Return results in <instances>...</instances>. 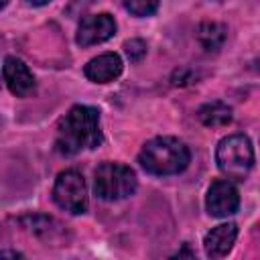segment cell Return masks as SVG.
<instances>
[{
    "instance_id": "9",
    "label": "cell",
    "mask_w": 260,
    "mask_h": 260,
    "mask_svg": "<svg viewBox=\"0 0 260 260\" xmlns=\"http://www.w3.org/2000/svg\"><path fill=\"white\" fill-rule=\"evenodd\" d=\"M122 73V59L116 53H104L85 65V77L95 83L114 81Z\"/></svg>"
},
{
    "instance_id": "3",
    "label": "cell",
    "mask_w": 260,
    "mask_h": 260,
    "mask_svg": "<svg viewBox=\"0 0 260 260\" xmlns=\"http://www.w3.org/2000/svg\"><path fill=\"white\" fill-rule=\"evenodd\" d=\"M215 160L219 171L234 181H244V177L250 173L254 165V148L248 136L244 134H232L223 138L217 144Z\"/></svg>"
},
{
    "instance_id": "11",
    "label": "cell",
    "mask_w": 260,
    "mask_h": 260,
    "mask_svg": "<svg viewBox=\"0 0 260 260\" xmlns=\"http://www.w3.org/2000/svg\"><path fill=\"white\" fill-rule=\"evenodd\" d=\"M225 37H228V28L221 22H213V20L209 22L207 20V22H201L197 28V41L207 53L219 51Z\"/></svg>"
},
{
    "instance_id": "8",
    "label": "cell",
    "mask_w": 260,
    "mask_h": 260,
    "mask_svg": "<svg viewBox=\"0 0 260 260\" xmlns=\"http://www.w3.org/2000/svg\"><path fill=\"white\" fill-rule=\"evenodd\" d=\"M2 73H4V81L8 85V89L18 95V98H26L35 91V77L32 73L28 71V67L16 59V57H6L4 59V67H2Z\"/></svg>"
},
{
    "instance_id": "2",
    "label": "cell",
    "mask_w": 260,
    "mask_h": 260,
    "mask_svg": "<svg viewBox=\"0 0 260 260\" xmlns=\"http://www.w3.org/2000/svg\"><path fill=\"white\" fill-rule=\"evenodd\" d=\"M189 158H191L189 148L173 136H158L148 140L138 154L140 167L146 173L158 175V177L177 175L185 171L189 165Z\"/></svg>"
},
{
    "instance_id": "7",
    "label": "cell",
    "mask_w": 260,
    "mask_h": 260,
    "mask_svg": "<svg viewBox=\"0 0 260 260\" xmlns=\"http://www.w3.org/2000/svg\"><path fill=\"white\" fill-rule=\"evenodd\" d=\"M205 207L215 217L232 215L240 207V195L230 181H215V183H211V187L207 191Z\"/></svg>"
},
{
    "instance_id": "14",
    "label": "cell",
    "mask_w": 260,
    "mask_h": 260,
    "mask_svg": "<svg viewBox=\"0 0 260 260\" xmlns=\"http://www.w3.org/2000/svg\"><path fill=\"white\" fill-rule=\"evenodd\" d=\"M124 51H126L128 59L136 63V61H140L146 55V43L140 41V39H130V41L124 43Z\"/></svg>"
},
{
    "instance_id": "4",
    "label": "cell",
    "mask_w": 260,
    "mask_h": 260,
    "mask_svg": "<svg viewBox=\"0 0 260 260\" xmlns=\"http://www.w3.org/2000/svg\"><path fill=\"white\" fill-rule=\"evenodd\" d=\"M95 195L104 201H120L136 191V175L130 167L120 162H104L93 179Z\"/></svg>"
},
{
    "instance_id": "12",
    "label": "cell",
    "mask_w": 260,
    "mask_h": 260,
    "mask_svg": "<svg viewBox=\"0 0 260 260\" xmlns=\"http://www.w3.org/2000/svg\"><path fill=\"white\" fill-rule=\"evenodd\" d=\"M197 116L207 128H221L232 122V110H230V106H225L221 102H211V104L201 106Z\"/></svg>"
},
{
    "instance_id": "15",
    "label": "cell",
    "mask_w": 260,
    "mask_h": 260,
    "mask_svg": "<svg viewBox=\"0 0 260 260\" xmlns=\"http://www.w3.org/2000/svg\"><path fill=\"white\" fill-rule=\"evenodd\" d=\"M39 221H43V217H39ZM53 223V219H49V217H45V228H39L37 225V221H35V217L30 219V230L35 232V234H43V232H49V225Z\"/></svg>"
},
{
    "instance_id": "13",
    "label": "cell",
    "mask_w": 260,
    "mask_h": 260,
    "mask_svg": "<svg viewBox=\"0 0 260 260\" xmlns=\"http://www.w3.org/2000/svg\"><path fill=\"white\" fill-rule=\"evenodd\" d=\"M124 6L134 16H148L158 8V0H124Z\"/></svg>"
},
{
    "instance_id": "5",
    "label": "cell",
    "mask_w": 260,
    "mask_h": 260,
    "mask_svg": "<svg viewBox=\"0 0 260 260\" xmlns=\"http://www.w3.org/2000/svg\"><path fill=\"white\" fill-rule=\"evenodd\" d=\"M53 199L61 209H65L73 215L85 213V209H87V187H85L83 175L77 173V171H63L55 181Z\"/></svg>"
},
{
    "instance_id": "17",
    "label": "cell",
    "mask_w": 260,
    "mask_h": 260,
    "mask_svg": "<svg viewBox=\"0 0 260 260\" xmlns=\"http://www.w3.org/2000/svg\"><path fill=\"white\" fill-rule=\"evenodd\" d=\"M6 4H8V0H0V10H2V8L6 6Z\"/></svg>"
},
{
    "instance_id": "6",
    "label": "cell",
    "mask_w": 260,
    "mask_h": 260,
    "mask_svg": "<svg viewBox=\"0 0 260 260\" xmlns=\"http://www.w3.org/2000/svg\"><path fill=\"white\" fill-rule=\"evenodd\" d=\"M114 32H116V20L110 14H89L81 18L75 41L81 47H89L108 41L110 37H114Z\"/></svg>"
},
{
    "instance_id": "1",
    "label": "cell",
    "mask_w": 260,
    "mask_h": 260,
    "mask_svg": "<svg viewBox=\"0 0 260 260\" xmlns=\"http://www.w3.org/2000/svg\"><path fill=\"white\" fill-rule=\"evenodd\" d=\"M100 144H102L100 112L89 106H73L59 122L55 148L61 154L71 156L85 148H95Z\"/></svg>"
},
{
    "instance_id": "10",
    "label": "cell",
    "mask_w": 260,
    "mask_h": 260,
    "mask_svg": "<svg viewBox=\"0 0 260 260\" xmlns=\"http://www.w3.org/2000/svg\"><path fill=\"white\" fill-rule=\"evenodd\" d=\"M236 236H238V225L236 223H221V225H215L203 240V246H205V254L209 258H221L225 256L234 242H236Z\"/></svg>"
},
{
    "instance_id": "16",
    "label": "cell",
    "mask_w": 260,
    "mask_h": 260,
    "mask_svg": "<svg viewBox=\"0 0 260 260\" xmlns=\"http://www.w3.org/2000/svg\"><path fill=\"white\" fill-rule=\"evenodd\" d=\"M30 4H37V6H43V4H47V2H51V0H28Z\"/></svg>"
}]
</instances>
